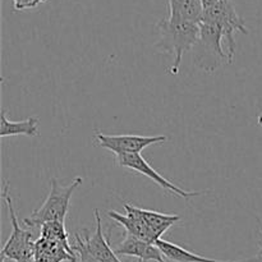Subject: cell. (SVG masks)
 I'll use <instances>...</instances> for the list:
<instances>
[{"label":"cell","instance_id":"obj_7","mask_svg":"<svg viewBox=\"0 0 262 262\" xmlns=\"http://www.w3.org/2000/svg\"><path fill=\"white\" fill-rule=\"evenodd\" d=\"M100 147L106 148L115 156L137 155L142 152L148 146L155 143H163L166 141V136H136V135H95Z\"/></svg>","mask_w":262,"mask_h":262},{"label":"cell","instance_id":"obj_5","mask_svg":"<svg viewBox=\"0 0 262 262\" xmlns=\"http://www.w3.org/2000/svg\"><path fill=\"white\" fill-rule=\"evenodd\" d=\"M201 20L222 28L223 33H224L225 51L229 56L230 63H233L235 55L234 33H248V30L246 27L245 20L238 15L232 0H223L211 7L204 8Z\"/></svg>","mask_w":262,"mask_h":262},{"label":"cell","instance_id":"obj_17","mask_svg":"<svg viewBox=\"0 0 262 262\" xmlns=\"http://www.w3.org/2000/svg\"><path fill=\"white\" fill-rule=\"evenodd\" d=\"M76 255H77V258H78L77 262H96L95 260H92V258L84 252H76Z\"/></svg>","mask_w":262,"mask_h":262},{"label":"cell","instance_id":"obj_18","mask_svg":"<svg viewBox=\"0 0 262 262\" xmlns=\"http://www.w3.org/2000/svg\"><path fill=\"white\" fill-rule=\"evenodd\" d=\"M202 4V7L204 8H207V7H211V5L216 4V3L219 2H223V0H200Z\"/></svg>","mask_w":262,"mask_h":262},{"label":"cell","instance_id":"obj_4","mask_svg":"<svg viewBox=\"0 0 262 262\" xmlns=\"http://www.w3.org/2000/svg\"><path fill=\"white\" fill-rule=\"evenodd\" d=\"M3 200L8 207L13 230L8 241L5 242L4 247H3L2 258H8V260L15 262H31L33 258V253H35V237H33L32 232L20 228L14 206H13L12 197L9 193L8 182H5L4 188H3Z\"/></svg>","mask_w":262,"mask_h":262},{"label":"cell","instance_id":"obj_3","mask_svg":"<svg viewBox=\"0 0 262 262\" xmlns=\"http://www.w3.org/2000/svg\"><path fill=\"white\" fill-rule=\"evenodd\" d=\"M224 33L211 23L200 22V37L192 49L193 63L206 73H214L223 66L230 64L229 56L223 48Z\"/></svg>","mask_w":262,"mask_h":262},{"label":"cell","instance_id":"obj_9","mask_svg":"<svg viewBox=\"0 0 262 262\" xmlns=\"http://www.w3.org/2000/svg\"><path fill=\"white\" fill-rule=\"evenodd\" d=\"M114 251L118 256L135 257L137 258L138 262H166L165 256L163 255L156 243L146 242V241L133 237L128 233H125L123 241L117 246Z\"/></svg>","mask_w":262,"mask_h":262},{"label":"cell","instance_id":"obj_13","mask_svg":"<svg viewBox=\"0 0 262 262\" xmlns=\"http://www.w3.org/2000/svg\"><path fill=\"white\" fill-rule=\"evenodd\" d=\"M107 216L110 219L115 220L119 225H122L125 229V233H128V234L133 235L136 238H140L142 241H146V242H158L152 233H151V230L147 228V225L133 212L125 211V214L123 215L117 211H107Z\"/></svg>","mask_w":262,"mask_h":262},{"label":"cell","instance_id":"obj_8","mask_svg":"<svg viewBox=\"0 0 262 262\" xmlns=\"http://www.w3.org/2000/svg\"><path fill=\"white\" fill-rule=\"evenodd\" d=\"M115 161L119 166L125 169H129V170L136 171L138 174H142V176L147 177L148 179L154 181V183L158 184L159 187L164 189V191L169 192V193H173L174 196L182 197V199L189 201L191 199L197 196H201L204 193V191L200 192H188L182 189L181 187L176 186L174 183L169 182L168 179L164 178L163 176L158 173L150 164L146 161L145 158L141 156V154H137V155H122V156H115Z\"/></svg>","mask_w":262,"mask_h":262},{"label":"cell","instance_id":"obj_2","mask_svg":"<svg viewBox=\"0 0 262 262\" xmlns=\"http://www.w3.org/2000/svg\"><path fill=\"white\" fill-rule=\"evenodd\" d=\"M83 182V178L76 177L68 186H63L59 183L56 178L50 179V192L43 201V204L37 210L32 212L28 217L23 219L27 227H42L43 224L50 222H61L64 223L67 214H68L69 206H71V199L74 191L78 188Z\"/></svg>","mask_w":262,"mask_h":262},{"label":"cell","instance_id":"obj_11","mask_svg":"<svg viewBox=\"0 0 262 262\" xmlns=\"http://www.w3.org/2000/svg\"><path fill=\"white\" fill-rule=\"evenodd\" d=\"M123 207H124L125 211H130L137 215L147 225V228L151 230L156 241L161 239V235L168 232L169 228H171L176 223L181 220L179 215L161 214V212L152 211V210L141 209V207L129 205L127 202H123Z\"/></svg>","mask_w":262,"mask_h":262},{"label":"cell","instance_id":"obj_15","mask_svg":"<svg viewBox=\"0 0 262 262\" xmlns=\"http://www.w3.org/2000/svg\"><path fill=\"white\" fill-rule=\"evenodd\" d=\"M41 237L53 241H60V242L69 245L68 233L66 232L64 223L61 222H50L43 224L41 227Z\"/></svg>","mask_w":262,"mask_h":262},{"label":"cell","instance_id":"obj_14","mask_svg":"<svg viewBox=\"0 0 262 262\" xmlns=\"http://www.w3.org/2000/svg\"><path fill=\"white\" fill-rule=\"evenodd\" d=\"M0 136L2 138L13 136L36 137L38 136V118L30 117L20 122H12L7 118V112L3 110L0 114Z\"/></svg>","mask_w":262,"mask_h":262},{"label":"cell","instance_id":"obj_1","mask_svg":"<svg viewBox=\"0 0 262 262\" xmlns=\"http://www.w3.org/2000/svg\"><path fill=\"white\" fill-rule=\"evenodd\" d=\"M159 31V41L156 43L164 53L173 55L171 74H178L184 54L192 51L200 37V23L181 22L170 18H161L156 25Z\"/></svg>","mask_w":262,"mask_h":262},{"label":"cell","instance_id":"obj_16","mask_svg":"<svg viewBox=\"0 0 262 262\" xmlns=\"http://www.w3.org/2000/svg\"><path fill=\"white\" fill-rule=\"evenodd\" d=\"M48 0H13V5H14L15 10H26L36 8Z\"/></svg>","mask_w":262,"mask_h":262},{"label":"cell","instance_id":"obj_19","mask_svg":"<svg viewBox=\"0 0 262 262\" xmlns=\"http://www.w3.org/2000/svg\"><path fill=\"white\" fill-rule=\"evenodd\" d=\"M257 222H258V225H260V233H261V237H262V222H261L260 219H258V217H257ZM257 257L260 258V262H262V241H261V243H260V251H258Z\"/></svg>","mask_w":262,"mask_h":262},{"label":"cell","instance_id":"obj_10","mask_svg":"<svg viewBox=\"0 0 262 262\" xmlns=\"http://www.w3.org/2000/svg\"><path fill=\"white\" fill-rule=\"evenodd\" d=\"M33 262H77V255L73 247L60 241L40 237L35 243Z\"/></svg>","mask_w":262,"mask_h":262},{"label":"cell","instance_id":"obj_6","mask_svg":"<svg viewBox=\"0 0 262 262\" xmlns=\"http://www.w3.org/2000/svg\"><path fill=\"white\" fill-rule=\"evenodd\" d=\"M95 222L96 229L92 233L81 235L74 234V245L72 246L74 252H84L96 262H122L118 258L115 251L110 247L109 242L105 239L102 232L101 216L99 210L95 209Z\"/></svg>","mask_w":262,"mask_h":262},{"label":"cell","instance_id":"obj_12","mask_svg":"<svg viewBox=\"0 0 262 262\" xmlns=\"http://www.w3.org/2000/svg\"><path fill=\"white\" fill-rule=\"evenodd\" d=\"M156 245L160 248L163 255L165 256V258L173 262H260V258L257 256L242 261H222L214 260V258H207L201 255L191 252V251L186 250V248L181 247V246L176 245V243L168 242V241L164 239H159L156 242Z\"/></svg>","mask_w":262,"mask_h":262}]
</instances>
